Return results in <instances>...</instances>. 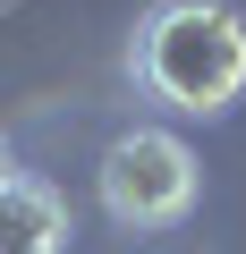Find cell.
<instances>
[{
	"mask_svg": "<svg viewBox=\"0 0 246 254\" xmlns=\"http://www.w3.org/2000/svg\"><path fill=\"white\" fill-rule=\"evenodd\" d=\"M0 254H68V203L43 178L0 187Z\"/></svg>",
	"mask_w": 246,
	"mask_h": 254,
	"instance_id": "3957f363",
	"label": "cell"
},
{
	"mask_svg": "<svg viewBox=\"0 0 246 254\" xmlns=\"http://www.w3.org/2000/svg\"><path fill=\"white\" fill-rule=\"evenodd\" d=\"M195 203V153L170 127H128L102 153V212L119 229H170Z\"/></svg>",
	"mask_w": 246,
	"mask_h": 254,
	"instance_id": "7a4b0ae2",
	"label": "cell"
},
{
	"mask_svg": "<svg viewBox=\"0 0 246 254\" xmlns=\"http://www.w3.org/2000/svg\"><path fill=\"white\" fill-rule=\"evenodd\" d=\"M9 178H17V161H9V144H0V187H9Z\"/></svg>",
	"mask_w": 246,
	"mask_h": 254,
	"instance_id": "277c9868",
	"label": "cell"
},
{
	"mask_svg": "<svg viewBox=\"0 0 246 254\" xmlns=\"http://www.w3.org/2000/svg\"><path fill=\"white\" fill-rule=\"evenodd\" d=\"M136 85L187 119H221L246 93V17L229 0H162L136 26Z\"/></svg>",
	"mask_w": 246,
	"mask_h": 254,
	"instance_id": "6da1fadb",
	"label": "cell"
}]
</instances>
